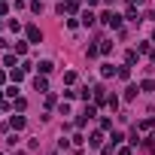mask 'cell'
<instances>
[{
    "label": "cell",
    "instance_id": "cb8c5ba5",
    "mask_svg": "<svg viewBox=\"0 0 155 155\" xmlns=\"http://www.w3.org/2000/svg\"><path fill=\"white\" fill-rule=\"evenodd\" d=\"M110 140H113V146H119V143H122V140H125V137H122V134H119V131H113V137H110Z\"/></svg>",
    "mask_w": 155,
    "mask_h": 155
},
{
    "label": "cell",
    "instance_id": "f546056e",
    "mask_svg": "<svg viewBox=\"0 0 155 155\" xmlns=\"http://www.w3.org/2000/svg\"><path fill=\"white\" fill-rule=\"evenodd\" d=\"M152 43H155V31H152Z\"/></svg>",
    "mask_w": 155,
    "mask_h": 155
},
{
    "label": "cell",
    "instance_id": "484cf974",
    "mask_svg": "<svg viewBox=\"0 0 155 155\" xmlns=\"http://www.w3.org/2000/svg\"><path fill=\"white\" fill-rule=\"evenodd\" d=\"M119 155H131V146H122V149H119Z\"/></svg>",
    "mask_w": 155,
    "mask_h": 155
},
{
    "label": "cell",
    "instance_id": "3957f363",
    "mask_svg": "<svg viewBox=\"0 0 155 155\" xmlns=\"http://www.w3.org/2000/svg\"><path fill=\"white\" fill-rule=\"evenodd\" d=\"M25 34H28V43H40V40H43V31H40L37 25H31Z\"/></svg>",
    "mask_w": 155,
    "mask_h": 155
},
{
    "label": "cell",
    "instance_id": "8fae6325",
    "mask_svg": "<svg viewBox=\"0 0 155 155\" xmlns=\"http://www.w3.org/2000/svg\"><path fill=\"white\" fill-rule=\"evenodd\" d=\"M37 70L46 76V73H52V70H55V64H52V61H40V64H37Z\"/></svg>",
    "mask_w": 155,
    "mask_h": 155
},
{
    "label": "cell",
    "instance_id": "ac0fdd59",
    "mask_svg": "<svg viewBox=\"0 0 155 155\" xmlns=\"http://www.w3.org/2000/svg\"><path fill=\"white\" fill-rule=\"evenodd\" d=\"M125 18H128V21H140V12H137V9H134V6H131V9H128V15H125Z\"/></svg>",
    "mask_w": 155,
    "mask_h": 155
},
{
    "label": "cell",
    "instance_id": "ffe728a7",
    "mask_svg": "<svg viewBox=\"0 0 155 155\" xmlns=\"http://www.w3.org/2000/svg\"><path fill=\"white\" fill-rule=\"evenodd\" d=\"M64 82H67V85H73V82H76V73H73V70H70V73H64Z\"/></svg>",
    "mask_w": 155,
    "mask_h": 155
},
{
    "label": "cell",
    "instance_id": "f1b7e54d",
    "mask_svg": "<svg viewBox=\"0 0 155 155\" xmlns=\"http://www.w3.org/2000/svg\"><path fill=\"white\" fill-rule=\"evenodd\" d=\"M140 3H143V0H131V6H140Z\"/></svg>",
    "mask_w": 155,
    "mask_h": 155
},
{
    "label": "cell",
    "instance_id": "8992f818",
    "mask_svg": "<svg viewBox=\"0 0 155 155\" xmlns=\"http://www.w3.org/2000/svg\"><path fill=\"white\" fill-rule=\"evenodd\" d=\"M152 128H155V119H140V125H137V131H140V134H149Z\"/></svg>",
    "mask_w": 155,
    "mask_h": 155
},
{
    "label": "cell",
    "instance_id": "5b68a950",
    "mask_svg": "<svg viewBox=\"0 0 155 155\" xmlns=\"http://www.w3.org/2000/svg\"><path fill=\"white\" fill-rule=\"evenodd\" d=\"M25 125H28V119H25V116H12V119H9V128H12V131H21Z\"/></svg>",
    "mask_w": 155,
    "mask_h": 155
},
{
    "label": "cell",
    "instance_id": "9a60e30c",
    "mask_svg": "<svg viewBox=\"0 0 155 155\" xmlns=\"http://www.w3.org/2000/svg\"><path fill=\"white\" fill-rule=\"evenodd\" d=\"M12 46H15V55H28V43L18 40V43H12Z\"/></svg>",
    "mask_w": 155,
    "mask_h": 155
},
{
    "label": "cell",
    "instance_id": "44dd1931",
    "mask_svg": "<svg viewBox=\"0 0 155 155\" xmlns=\"http://www.w3.org/2000/svg\"><path fill=\"white\" fill-rule=\"evenodd\" d=\"M119 76H122V79H128V76H131V67L125 64V67H119Z\"/></svg>",
    "mask_w": 155,
    "mask_h": 155
},
{
    "label": "cell",
    "instance_id": "4316f807",
    "mask_svg": "<svg viewBox=\"0 0 155 155\" xmlns=\"http://www.w3.org/2000/svg\"><path fill=\"white\" fill-rule=\"evenodd\" d=\"M3 82H6V73H3V70H0V85H3Z\"/></svg>",
    "mask_w": 155,
    "mask_h": 155
},
{
    "label": "cell",
    "instance_id": "6da1fadb",
    "mask_svg": "<svg viewBox=\"0 0 155 155\" xmlns=\"http://www.w3.org/2000/svg\"><path fill=\"white\" fill-rule=\"evenodd\" d=\"M101 21L107 25V28H113V31H122V15H116V12H101Z\"/></svg>",
    "mask_w": 155,
    "mask_h": 155
},
{
    "label": "cell",
    "instance_id": "7c38bea8",
    "mask_svg": "<svg viewBox=\"0 0 155 155\" xmlns=\"http://www.w3.org/2000/svg\"><path fill=\"white\" fill-rule=\"evenodd\" d=\"M25 107H28L25 97H12V110H15V113H25Z\"/></svg>",
    "mask_w": 155,
    "mask_h": 155
},
{
    "label": "cell",
    "instance_id": "7402d4cb",
    "mask_svg": "<svg viewBox=\"0 0 155 155\" xmlns=\"http://www.w3.org/2000/svg\"><path fill=\"white\" fill-rule=\"evenodd\" d=\"M134 61H137V52H128V55H125V64H128V67H131V64H134Z\"/></svg>",
    "mask_w": 155,
    "mask_h": 155
},
{
    "label": "cell",
    "instance_id": "d4e9b609",
    "mask_svg": "<svg viewBox=\"0 0 155 155\" xmlns=\"http://www.w3.org/2000/svg\"><path fill=\"white\" fill-rule=\"evenodd\" d=\"M6 12H9V9H6V3H3V0H0V18H3Z\"/></svg>",
    "mask_w": 155,
    "mask_h": 155
},
{
    "label": "cell",
    "instance_id": "4fadbf2b",
    "mask_svg": "<svg viewBox=\"0 0 155 155\" xmlns=\"http://www.w3.org/2000/svg\"><path fill=\"white\" fill-rule=\"evenodd\" d=\"M94 18H97V15H94L91 9H88V12H82V25H85V28H91V25H94Z\"/></svg>",
    "mask_w": 155,
    "mask_h": 155
},
{
    "label": "cell",
    "instance_id": "e0dca14e",
    "mask_svg": "<svg viewBox=\"0 0 155 155\" xmlns=\"http://www.w3.org/2000/svg\"><path fill=\"white\" fill-rule=\"evenodd\" d=\"M134 97H137V85H128L125 88V101H134Z\"/></svg>",
    "mask_w": 155,
    "mask_h": 155
},
{
    "label": "cell",
    "instance_id": "30bf717a",
    "mask_svg": "<svg viewBox=\"0 0 155 155\" xmlns=\"http://www.w3.org/2000/svg\"><path fill=\"white\" fill-rule=\"evenodd\" d=\"M34 88H37V91H49V82H46V76H37V79H34Z\"/></svg>",
    "mask_w": 155,
    "mask_h": 155
},
{
    "label": "cell",
    "instance_id": "2e32d148",
    "mask_svg": "<svg viewBox=\"0 0 155 155\" xmlns=\"http://www.w3.org/2000/svg\"><path fill=\"white\" fill-rule=\"evenodd\" d=\"M140 91H155V82H152V79H143V82H140Z\"/></svg>",
    "mask_w": 155,
    "mask_h": 155
},
{
    "label": "cell",
    "instance_id": "277c9868",
    "mask_svg": "<svg viewBox=\"0 0 155 155\" xmlns=\"http://www.w3.org/2000/svg\"><path fill=\"white\" fill-rule=\"evenodd\" d=\"M91 97H94V107H97V104H107V94H104V85H94V88H91Z\"/></svg>",
    "mask_w": 155,
    "mask_h": 155
},
{
    "label": "cell",
    "instance_id": "603a6c76",
    "mask_svg": "<svg viewBox=\"0 0 155 155\" xmlns=\"http://www.w3.org/2000/svg\"><path fill=\"white\" fill-rule=\"evenodd\" d=\"M3 64H6L9 70H12V67H15V55H6V58H3Z\"/></svg>",
    "mask_w": 155,
    "mask_h": 155
},
{
    "label": "cell",
    "instance_id": "9c48e42d",
    "mask_svg": "<svg viewBox=\"0 0 155 155\" xmlns=\"http://www.w3.org/2000/svg\"><path fill=\"white\" fill-rule=\"evenodd\" d=\"M101 76H104V79H110V76H119V70H116L113 64H104V67H101Z\"/></svg>",
    "mask_w": 155,
    "mask_h": 155
},
{
    "label": "cell",
    "instance_id": "83f0119b",
    "mask_svg": "<svg viewBox=\"0 0 155 155\" xmlns=\"http://www.w3.org/2000/svg\"><path fill=\"white\" fill-rule=\"evenodd\" d=\"M6 46H9V43H6V40H3V37H0V49H6Z\"/></svg>",
    "mask_w": 155,
    "mask_h": 155
},
{
    "label": "cell",
    "instance_id": "5bb4252c",
    "mask_svg": "<svg viewBox=\"0 0 155 155\" xmlns=\"http://www.w3.org/2000/svg\"><path fill=\"white\" fill-rule=\"evenodd\" d=\"M113 52V43L110 40H101V55H110Z\"/></svg>",
    "mask_w": 155,
    "mask_h": 155
},
{
    "label": "cell",
    "instance_id": "ba28073f",
    "mask_svg": "<svg viewBox=\"0 0 155 155\" xmlns=\"http://www.w3.org/2000/svg\"><path fill=\"white\" fill-rule=\"evenodd\" d=\"M25 73H28L25 67H12V70H9V79H12V82H21V79H25Z\"/></svg>",
    "mask_w": 155,
    "mask_h": 155
},
{
    "label": "cell",
    "instance_id": "d6986e66",
    "mask_svg": "<svg viewBox=\"0 0 155 155\" xmlns=\"http://www.w3.org/2000/svg\"><path fill=\"white\" fill-rule=\"evenodd\" d=\"M85 55H88V58H97V55H101V46H88Z\"/></svg>",
    "mask_w": 155,
    "mask_h": 155
},
{
    "label": "cell",
    "instance_id": "7a4b0ae2",
    "mask_svg": "<svg viewBox=\"0 0 155 155\" xmlns=\"http://www.w3.org/2000/svg\"><path fill=\"white\" fill-rule=\"evenodd\" d=\"M76 9H79V0H64V3H58V6H55V12H58V15H73Z\"/></svg>",
    "mask_w": 155,
    "mask_h": 155
},
{
    "label": "cell",
    "instance_id": "52a82bcc",
    "mask_svg": "<svg viewBox=\"0 0 155 155\" xmlns=\"http://www.w3.org/2000/svg\"><path fill=\"white\" fill-rule=\"evenodd\" d=\"M101 143H104V131H94V134L88 137V146H91V149H101Z\"/></svg>",
    "mask_w": 155,
    "mask_h": 155
}]
</instances>
